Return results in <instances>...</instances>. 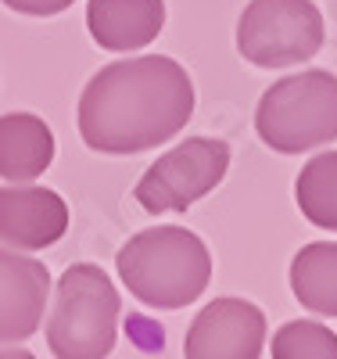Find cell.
<instances>
[{
  "label": "cell",
  "mask_w": 337,
  "mask_h": 359,
  "mask_svg": "<svg viewBox=\"0 0 337 359\" xmlns=\"http://www.w3.org/2000/svg\"><path fill=\"white\" fill-rule=\"evenodd\" d=\"M118 277L151 309H183L208 287L212 255L194 230L155 226L118 248Z\"/></svg>",
  "instance_id": "obj_2"
},
{
  "label": "cell",
  "mask_w": 337,
  "mask_h": 359,
  "mask_svg": "<svg viewBox=\"0 0 337 359\" xmlns=\"http://www.w3.org/2000/svg\"><path fill=\"white\" fill-rule=\"evenodd\" d=\"M11 11H22V15H36V18H47V15H61L69 11L76 0H4Z\"/></svg>",
  "instance_id": "obj_15"
},
{
  "label": "cell",
  "mask_w": 337,
  "mask_h": 359,
  "mask_svg": "<svg viewBox=\"0 0 337 359\" xmlns=\"http://www.w3.org/2000/svg\"><path fill=\"white\" fill-rule=\"evenodd\" d=\"M230 169V144L216 137H191L165 151L151 165L140 184H137V201L144 212L162 216V212H187V208L216 191Z\"/></svg>",
  "instance_id": "obj_6"
},
{
  "label": "cell",
  "mask_w": 337,
  "mask_h": 359,
  "mask_svg": "<svg viewBox=\"0 0 337 359\" xmlns=\"http://www.w3.org/2000/svg\"><path fill=\"white\" fill-rule=\"evenodd\" d=\"M294 198L301 216L319 230H337V151H323L309 158L298 172Z\"/></svg>",
  "instance_id": "obj_13"
},
{
  "label": "cell",
  "mask_w": 337,
  "mask_h": 359,
  "mask_svg": "<svg viewBox=\"0 0 337 359\" xmlns=\"http://www.w3.org/2000/svg\"><path fill=\"white\" fill-rule=\"evenodd\" d=\"M255 130L280 155L337 140V76L309 69L273 83L259 101Z\"/></svg>",
  "instance_id": "obj_4"
},
{
  "label": "cell",
  "mask_w": 337,
  "mask_h": 359,
  "mask_svg": "<svg viewBox=\"0 0 337 359\" xmlns=\"http://www.w3.org/2000/svg\"><path fill=\"white\" fill-rule=\"evenodd\" d=\"M165 0H90L86 29L104 50H140L162 33Z\"/></svg>",
  "instance_id": "obj_10"
},
{
  "label": "cell",
  "mask_w": 337,
  "mask_h": 359,
  "mask_svg": "<svg viewBox=\"0 0 337 359\" xmlns=\"http://www.w3.org/2000/svg\"><path fill=\"white\" fill-rule=\"evenodd\" d=\"M194 115V83L165 54L104 65L86 83L76 123L101 155H137L176 137Z\"/></svg>",
  "instance_id": "obj_1"
},
{
  "label": "cell",
  "mask_w": 337,
  "mask_h": 359,
  "mask_svg": "<svg viewBox=\"0 0 337 359\" xmlns=\"http://www.w3.org/2000/svg\"><path fill=\"white\" fill-rule=\"evenodd\" d=\"M47 294L50 273L40 259L0 248V345H15L36 334Z\"/></svg>",
  "instance_id": "obj_9"
},
{
  "label": "cell",
  "mask_w": 337,
  "mask_h": 359,
  "mask_svg": "<svg viewBox=\"0 0 337 359\" xmlns=\"http://www.w3.org/2000/svg\"><path fill=\"white\" fill-rule=\"evenodd\" d=\"M266 345V313L248 298H216L187 331V359H259Z\"/></svg>",
  "instance_id": "obj_7"
},
{
  "label": "cell",
  "mask_w": 337,
  "mask_h": 359,
  "mask_svg": "<svg viewBox=\"0 0 337 359\" xmlns=\"http://www.w3.org/2000/svg\"><path fill=\"white\" fill-rule=\"evenodd\" d=\"M273 359H337V334L316 320H291L273 334Z\"/></svg>",
  "instance_id": "obj_14"
},
{
  "label": "cell",
  "mask_w": 337,
  "mask_h": 359,
  "mask_svg": "<svg viewBox=\"0 0 337 359\" xmlns=\"http://www.w3.org/2000/svg\"><path fill=\"white\" fill-rule=\"evenodd\" d=\"M69 230V205L50 187H0V241L18 252L57 245Z\"/></svg>",
  "instance_id": "obj_8"
},
{
  "label": "cell",
  "mask_w": 337,
  "mask_h": 359,
  "mask_svg": "<svg viewBox=\"0 0 337 359\" xmlns=\"http://www.w3.org/2000/svg\"><path fill=\"white\" fill-rule=\"evenodd\" d=\"M118 291L101 266H69L57 277L54 309L47 316L54 359H108L118 338Z\"/></svg>",
  "instance_id": "obj_3"
},
{
  "label": "cell",
  "mask_w": 337,
  "mask_h": 359,
  "mask_svg": "<svg viewBox=\"0 0 337 359\" xmlns=\"http://www.w3.org/2000/svg\"><path fill=\"white\" fill-rule=\"evenodd\" d=\"M294 298L316 316H337V241L305 245L291 262Z\"/></svg>",
  "instance_id": "obj_12"
},
{
  "label": "cell",
  "mask_w": 337,
  "mask_h": 359,
  "mask_svg": "<svg viewBox=\"0 0 337 359\" xmlns=\"http://www.w3.org/2000/svg\"><path fill=\"white\" fill-rule=\"evenodd\" d=\"M54 162V133L33 111L0 115V176L29 184Z\"/></svg>",
  "instance_id": "obj_11"
},
{
  "label": "cell",
  "mask_w": 337,
  "mask_h": 359,
  "mask_svg": "<svg viewBox=\"0 0 337 359\" xmlns=\"http://www.w3.org/2000/svg\"><path fill=\"white\" fill-rule=\"evenodd\" d=\"M0 359H36L29 348H0Z\"/></svg>",
  "instance_id": "obj_16"
},
{
  "label": "cell",
  "mask_w": 337,
  "mask_h": 359,
  "mask_svg": "<svg viewBox=\"0 0 337 359\" xmlns=\"http://www.w3.org/2000/svg\"><path fill=\"white\" fill-rule=\"evenodd\" d=\"M323 47V15L312 0H252L237 22V50L259 69H280Z\"/></svg>",
  "instance_id": "obj_5"
}]
</instances>
